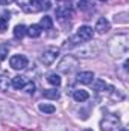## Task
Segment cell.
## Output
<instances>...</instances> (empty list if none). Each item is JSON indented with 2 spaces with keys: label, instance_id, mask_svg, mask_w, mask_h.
Instances as JSON below:
<instances>
[{
  "label": "cell",
  "instance_id": "cell-1",
  "mask_svg": "<svg viewBox=\"0 0 129 131\" xmlns=\"http://www.w3.org/2000/svg\"><path fill=\"white\" fill-rule=\"evenodd\" d=\"M58 57H59V49L55 47V46H50V47H47V49L40 55V61L44 66H52L56 61Z\"/></svg>",
  "mask_w": 129,
  "mask_h": 131
},
{
  "label": "cell",
  "instance_id": "cell-2",
  "mask_svg": "<svg viewBox=\"0 0 129 131\" xmlns=\"http://www.w3.org/2000/svg\"><path fill=\"white\" fill-rule=\"evenodd\" d=\"M78 64H79V61L76 60L74 55H65L58 64V70L61 73H70L71 70H74L78 67Z\"/></svg>",
  "mask_w": 129,
  "mask_h": 131
},
{
  "label": "cell",
  "instance_id": "cell-3",
  "mask_svg": "<svg viewBox=\"0 0 129 131\" xmlns=\"http://www.w3.org/2000/svg\"><path fill=\"white\" fill-rule=\"evenodd\" d=\"M50 9V0H32L28 6L23 8L24 12H40V11H47Z\"/></svg>",
  "mask_w": 129,
  "mask_h": 131
},
{
  "label": "cell",
  "instance_id": "cell-4",
  "mask_svg": "<svg viewBox=\"0 0 129 131\" xmlns=\"http://www.w3.org/2000/svg\"><path fill=\"white\" fill-rule=\"evenodd\" d=\"M117 127H119V117L114 114L105 116V119H102V122H100L102 131H114Z\"/></svg>",
  "mask_w": 129,
  "mask_h": 131
},
{
  "label": "cell",
  "instance_id": "cell-5",
  "mask_svg": "<svg viewBox=\"0 0 129 131\" xmlns=\"http://www.w3.org/2000/svg\"><path fill=\"white\" fill-rule=\"evenodd\" d=\"M9 66H11L14 70H23V69H26V66H28V58L23 57V55H14V57H11V60H9Z\"/></svg>",
  "mask_w": 129,
  "mask_h": 131
},
{
  "label": "cell",
  "instance_id": "cell-6",
  "mask_svg": "<svg viewBox=\"0 0 129 131\" xmlns=\"http://www.w3.org/2000/svg\"><path fill=\"white\" fill-rule=\"evenodd\" d=\"M93 35H94V31H93V28H90V26H81L79 29H78V38L81 40V41H90V40H93Z\"/></svg>",
  "mask_w": 129,
  "mask_h": 131
},
{
  "label": "cell",
  "instance_id": "cell-7",
  "mask_svg": "<svg viewBox=\"0 0 129 131\" xmlns=\"http://www.w3.org/2000/svg\"><path fill=\"white\" fill-rule=\"evenodd\" d=\"M76 81L79 82V84H93V81H94V73L93 72H90V70H85V72H81V73H78L76 75Z\"/></svg>",
  "mask_w": 129,
  "mask_h": 131
},
{
  "label": "cell",
  "instance_id": "cell-8",
  "mask_svg": "<svg viewBox=\"0 0 129 131\" xmlns=\"http://www.w3.org/2000/svg\"><path fill=\"white\" fill-rule=\"evenodd\" d=\"M56 17H59V18H70V17H73V11H71V8L68 5H61V6L56 8Z\"/></svg>",
  "mask_w": 129,
  "mask_h": 131
},
{
  "label": "cell",
  "instance_id": "cell-9",
  "mask_svg": "<svg viewBox=\"0 0 129 131\" xmlns=\"http://www.w3.org/2000/svg\"><path fill=\"white\" fill-rule=\"evenodd\" d=\"M26 85V76H12L11 78V87L15 89V90H23V87Z\"/></svg>",
  "mask_w": 129,
  "mask_h": 131
},
{
  "label": "cell",
  "instance_id": "cell-10",
  "mask_svg": "<svg viewBox=\"0 0 129 131\" xmlns=\"http://www.w3.org/2000/svg\"><path fill=\"white\" fill-rule=\"evenodd\" d=\"M96 32L97 34H106L109 31V21L105 18V17H102V18H99L96 23Z\"/></svg>",
  "mask_w": 129,
  "mask_h": 131
},
{
  "label": "cell",
  "instance_id": "cell-11",
  "mask_svg": "<svg viewBox=\"0 0 129 131\" xmlns=\"http://www.w3.org/2000/svg\"><path fill=\"white\" fill-rule=\"evenodd\" d=\"M11 85V79L8 73H0V92H6Z\"/></svg>",
  "mask_w": 129,
  "mask_h": 131
},
{
  "label": "cell",
  "instance_id": "cell-12",
  "mask_svg": "<svg viewBox=\"0 0 129 131\" xmlns=\"http://www.w3.org/2000/svg\"><path fill=\"white\" fill-rule=\"evenodd\" d=\"M41 32H43V29H41L40 25H31V26L28 28V34H29L31 38H36V37H40Z\"/></svg>",
  "mask_w": 129,
  "mask_h": 131
},
{
  "label": "cell",
  "instance_id": "cell-13",
  "mask_svg": "<svg viewBox=\"0 0 129 131\" xmlns=\"http://www.w3.org/2000/svg\"><path fill=\"white\" fill-rule=\"evenodd\" d=\"M73 99L76 102H84V101L88 99V93L85 90H74L73 92Z\"/></svg>",
  "mask_w": 129,
  "mask_h": 131
},
{
  "label": "cell",
  "instance_id": "cell-14",
  "mask_svg": "<svg viewBox=\"0 0 129 131\" xmlns=\"http://www.w3.org/2000/svg\"><path fill=\"white\" fill-rule=\"evenodd\" d=\"M47 82L52 84L53 87H59V85H61V76H59L58 73H50V75L47 76Z\"/></svg>",
  "mask_w": 129,
  "mask_h": 131
},
{
  "label": "cell",
  "instance_id": "cell-15",
  "mask_svg": "<svg viewBox=\"0 0 129 131\" xmlns=\"http://www.w3.org/2000/svg\"><path fill=\"white\" fill-rule=\"evenodd\" d=\"M26 34H28V28L24 25H18L14 28V37L15 38H23Z\"/></svg>",
  "mask_w": 129,
  "mask_h": 131
},
{
  "label": "cell",
  "instance_id": "cell-16",
  "mask_svg": "<svg viewBox=\"0 0 129 131\" xmlns=\"http://www.w3.org/2000/svg\"><path fill=\"white\" fill-rule=\"evenodd\" d=\"M40 26H41V29H52L53 28V21H52V18L49 15H44L41 18V21H40Z\"/></svg>",
  "mask_w": 129,
  "mask_h": 131
},
{
  "label": "cell",
  "instance_id": "cell-17",
  "mask_svg": "<svg viewBox=\"0 0 129 131\" xmlns=\"http://www.w3.org/2000/svg\"><path fill=\"white\" fill-rule=\"evenodd\" d=\"M38 108H40V111H43L44 114H52V113H55V105H52V104H40L38 105Z\"/></svg>",
  "mask_w": 129,
  "mask_h": 131
},
{
  "label": "cell",
  "instance_id": "cell-18",
  "mask_svg": "<svg viewBox=\"0 0 129 131\" xmlns=\"http://www.w3.org/2000/svg\"><path fill=\"white\" fill-rule=\"evenodd\" d=\"M43 96L47 99H59V92L56 90V89H50V90H44L43 92Z\"/></svg>",
  "mask_w": 129,
  "mask_h": 131
},
{
  "label": "cell",
  "instance_id": "cell-19",
  "mask_svg": "<svg viewBox=\"0 0 129 131\" xmlns=\"http://www.w3.org/2000/svg\"><path fill=\"white\" fill-rule=\"evenodd\" d=\"M93 8V0H79L78 2V9L81 11H88Z\"/></svg>",
  "mask_w": 129,
  "mask_h": 131
},
{
  "label": "cell",
  "instance_id": "cell-20",
  "mask_svg": "<svg viewBox=\"0 0 129 131\" xmlns=\"http://www.w3.org/2000/svg\"><path fill=\"white\" fill-rule=\"evenodd\" d=\"M106 89H109V85H108L103 79H97L96 82H94V90H96V92H105Z\"/></svg>",
  "mask_w": 129,
  "mask_h": 131
},
{
  "label": "cell",
  "instance_id": "cell-21",
  "mask_svg": "<svg viewBox=\"0 0 129 131\" xmlns=\"http://www.w3.org/2000/svg\"><path fill=\"white\" fill-rule=\"evenodd\" d=\"M8 53H9V46L8 44H0V61L6 60Z\"/></svg>",
  "mask_w": 129,
  "mask_h": 131
},
{
  "label": "cell",
  "instance_id": "cell-22",
  "mask_svg": "<svg viewBox=\"0 0 129 131\" xmlns=\"http://www.w3.org/2000/svg\"><path fill=\"white\" fill-rule=\"evenodd\" d=\"M23 90H24L28 95H33V93H35V84H33L32 81H31V82H26V85L23 87Z\"/></svg>",
  "mask_w": 129,
  "mask_h": 131
},
{
  "label": "cell",
  "instance_id": "cell-23",
  "mask_svg": "<svg viewBox=\"0 0 129 131\" xmlns=\"http://www.w3.org/2000/svg\"><path fill=\"white\" fill-rule=\"evenodd\" d=\"M8 29V18L6 17H0V34L5 32Z\"/></svg>",
  "mask_w": 129,
  "mask_h": 131
},
{
  "label": "cell",
  "instance_id": "cell-24",
  "mask_svg": "<svg viewBox=\"0 0 129 131\" xmlns=\"http://www.w3.org/2000/svg\"><path fill=\"white\" fill-rule=\"evenodd\" d=\"M58 2H67V0H58Z\"/></svg>",
  "mask_w": 129,
  "mask_h": 131
},
{
  "label": "cell",
  "instance_id": "cell-25",
  "mask_svg": "<svg viewBox=\"0 0 129 131\" xmlns=\"http://www.w3.org/2000/svg\"><path fill=\"white\" fill-rule=\"evenodd\" d=\"M100 2H106V0H100Z\"/></svg>",
  "mask_w": 129,
  "mask_h": 131
}]
</instances>
